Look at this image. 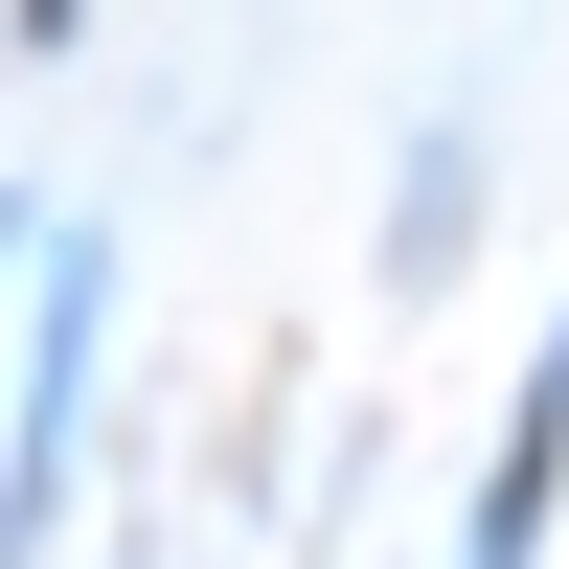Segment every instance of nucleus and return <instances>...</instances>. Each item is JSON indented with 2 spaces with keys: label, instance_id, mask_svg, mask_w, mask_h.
I'll list each match as a JSON object with an SVG mask.
<instances>
[{
  "label": "nucleus",
  "instance_id": "nucleus-1",
  "mask_svg": "<svg viewBox=\"0 0 569 569\" xmlns=\"http://www.w3.org/2000/svg\"><path fill=\"white\" fill-rule=\"evenodd\" d=\"M46 251V297H23V547H46V501H69V410H91V228H23Z\"/></svg>",
  "mask_w": 569,
  "mask_h": 569
},
{
  "label": "nucleus",
  "instance_id": "nucleus-2",
  "mask_svg": "<svg viewBox=\"0 0 569 569\" xmlns=\"http://www.w3.org/2000/svg\"><path fill=\"white\" fill-rule=\"evenodd\" d=\"M547 479H569V319H547L525 410H501V479H479V569H525V547H547Z\"/></svg>",
  "mask_w": 569,
  "mask_h": 569
},
{
  "label": "nucleus",
  "instance_id": "nucleus-3",
  "mask_svg": "<svg viewBox=\"0 0 569 569\" xmlns=\"http://www.w3.org/2000/svg\"><path fill=\"white\" fill-rule=\"evenodd\" d=\"M23 46H69V0H23Z\"/></svg>",
  "mask_w": 569,
  "mask_h": 569
}]
</instances>
